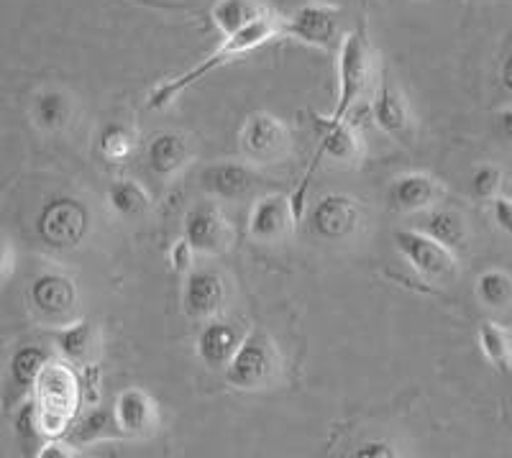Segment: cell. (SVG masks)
<instances>
[{
  "mask_svg": "<svg viewBox=\"0 0 512 458\" xmlns=\"http://www.w3.org/2000/svg\"><path fill=\"white\" fill-rule=\"evenodd\" d=\"M280 34H282V18L277 16V13H269V16L259 18V21H254V24L246 26V29L236 31V34L231 36H223L221 47L210 54V57H205L198 67H192V70L185 72V75L154 87L152 95H149V108H152V111H162V108H167V105L172 103L182 90H187V87H192L195 82H200L205 75H210V72H216L218 67L228 64L231 59L244 57V54L264 47L267 41H272L274 36H280Z\"/></svg>",
  "mask_w": 512,
  "mask_h": 458,
  "instance_id": "6da1fadb",
  "label": "cell"
},
{
  "mask_svg": "<svg viewBox=\"0 0 512 458\" xmlns=\"http://www.w3.org/2000/svg\"><path fill=\"white\" fill-rule=\"evenodd\" d=\"M282 369L280 351L262 328H251L226 366V384L239 392H259L277 382Z\"/></svg>",
  "mask_w": 512,
  "mask_h": 458,
  "instance_id": "7a4b0ae2",
  "label": "cell"
},
{
  "mask_svg": "<svg viewBox=\"0 0 512 458\" xmlns=\"http://www.w3.org/2000/svg\"><path fill=\"white\" fill-rule=\"evenodd\" d=\"M338 72V100L333 108V121H344L349 111L367 93L369 80H372V47H369L364 31H351L344 34V41L338 47L336 59Z\"/></svg>",
  "mask_w": 512,
  "mask_h": 458,
  "instance_id": "3957f363",
  "label": "cell"
},
{
  "mask_svg": "<svg viewBox=\"0 0 512 458\" xmlns=\"http://www.w3.org/2000/svg\"><path fill=\"white\" fill-rule=\"evenodd\" d=\"M36 397H39L36 415H39L41 433L57 438L70 425L80 400V389L70 366L52 361L36 382Z\"/></svg>",
  "mask_w": 512,
  "mask_h": 458,
  "instance_id": "277c9868",
  "label": "cell"
},
{
  "mask_svg": "<svg viewBox=\"0 0 512 458\" xmlns=\"http://www.w3.org/2000/svg\"><path fill=\"white\" fill-rule=\"evenodd\" d=\"M90 223H93V215L82 200L72 195H54L41 205L36 231L47 246L67 251L77 249L88 238Z\"/></svg>",
  "mask_w": 512,
  "mask_h": 458,
  "instance_id": "5b68a950",
  "label": "cell"
},
{
  "mask_svg": "<svg viewBox=\"0 0 512 458\" xmlns=\"http://www.w3.org/2000/svg\"><path fill=\"white\" fill-rule=\"evenodd\" d=\"M395 246L408 261L410 267L431 285H451L459 274V261L456 251L443 246L433 236H428L420 228H402L395 231Z\"/></svg>",
  "mask_w": 512,
  "mask_h": 458,
  "instance_id": "8992f818",
  "label": "cell"
},
{
  "mask_svg": "<svg viewBox=\"0 0 512 458\" xmlns=\"http://www.w3.org/2000/svg\"><path fill=\"white\" fill-rule=\"evenodd\" d=\"M282 34L315 49H338L344 41L341 11L328 3H308L282 21Z\"/></svg>",
  "mask_w": 512,
  "mask_h": 458,
  "instance_id": "52a82bcc",
  "label": "cell"
},
{
  "mask_svg": "<svg viewBox=\"0 0 512 458\" xmlns=\"http://www.w3.org/2000/svg\"><path fill=\"white\" fill-rule=\"evenodd\" d=\"M239 146L246 162L277 164L290 151V128L272 113H254L241 128Z\"/></svg>",
  "mask_w": 512,
  "mask_h": 458,
  "instance_id": "ba28073f",
  "label": "cell"
},
{
  "mask_svg": "<svg viewBox=\"0 0 512 458\" xmlns=\"http://www.w3.org/2000/svg\"><path fill=\"white\" fill-rule=\"evenodd\" d=\"M361 218H364V213H361L359 200L344 195V192H331V195H323L313 205L308 223L310 231L318 238H323V241L344 244V241H349L359 231Z\"/></svg>",
  "mask_w": 512,
  "mask_h": 458,
  "instance_id": "9c48e42d",
  "label": "cell"
},
{
  "mask_svg": "<svg viewBox=\"0 0 512 458\" xmlns=\"http://www.w3.org/2000/svg\"><path fill=\"white\" fill-rule=\"evenodd\" d=\"M31 308L49 323H70L77 310V287L67 274L44 272L29 287Z\"/></svg>",
  "mask_w": 512,
  "mask_h": 458,
  "instance_id": "30bf717a",
  "label": "cell"
},
{
  "mask_svg": "<svg viewBox=\"0 0 512 458\" xmlns=\"http://www.w3.org/2000/svg\"><path fill=\"white\" fill-rule=\"evenodd\" d=\"M185 238L192 244L195 254L218 256L231 249L233 231L223 210L213 203H200L187 210Z\"/></svg>",
  "mask_w": 512,
  "mask_h": 458,
  "instance_id": "8fae6325",
  "label": "cell"
},
{
  "mask_svg": "<svg viewBox=\"0 0 512 458\" xmlns=\"http://www.w3.org/2000/svg\"><path fill=\"white\" fill-rule=\"evenodd\" d=\"M262 182V174L251 167V162H216L200 172V187L210 198L223 200V203H239L249 198Z\"/></svg>",
  "mask_w": 512,
  "mask_h": 458,
  "instance_id": "7c38bea8",
  "label": "cell"
},
{
  "mask_svg": "<svg viewBox=\"0 0 512 458\" xmlns=\"http://www.w3.org/2000/svg\"><path fill=\"white\" fill-rule=\"evenodd\" d=\"M372 118L382 134L392 136L400 144L413 141V113H410L405 95L400 93V87L392 82L390 75L382 77L377 93H374Z\"/></svg>",
  "mask_w": 512,
  "mask_h": 458,
  "instance_id": "4fadbf2b",
  "label": "cell"
},
{
  "mask_svg": "<svg viewBox=\"0 0 512 458\" xmlns=\"http://www.w3.org/2000/svg\"><path fill=\"white\" fill-rule=\"evenodd\" d=\"M226 279L216 269H190L185 277V310L190 318L213 320L226 308Z\"/></svg>",
  "mask_w": 512,
  "mask_h": 458,
  "instance_id": "5bb4252c",
  "label": "cell"
},
{
  "mask_svg": "<svg viewBox=\"0 0 512 458\" xmlns=\"http://www.w3.org/2000/svg\"><path fill=\"white\" fill-rule=\"evenodd\" d=\"M297 226L295 210L285 195H264L249 215V236L259 244H277Z\"/></svg>",
  "mask_w": 512,
  "mask_h": 458,
  "instance_id": "9a60e30c",
  "label": "cell"
},
{
  "mask_svg": "<svg viewBox=\"0 0 512 458\" xmlns=\"http://www.w3.org/2000/svg\"><path fill=\"white\" fill-rule=\"evenodd\" d=\"M113 412H116L121 435H126V438H149L159 425L157 402L144 389H123L116 397Z\"/></svg>",
  "mask_w": 512,
  "mask_h": 458,
  "instance_id": "2e32d148",
  "label": "cell"
},
{
  "mask_svg": "<svg viewBox=\"0 0 512 458\" xmlns=\"http://www.w3.org/2000/svg\"><path fill=\"white\" fill-rule=\"evenodd\" d=\"M315 128H318V159L328 157L331 162L344 164V167H354L364 157V146H361L359 134L351 123L333 121L328 118H315Z\"/></svg>",
  "mask_w": 512,
  "mask_h": 458,
  "instance_id": "e0dca14e",
  "label": "cell"
},
{
  "mask_svg": "<svg viewBox=\"0 0 512 458\" xmlns=\"http://www.w3.org/2000/svg\"><path fill=\"white\" fill-rule=\"evenodd\" d=\"M438 198H441V182L425 172L400 174L390 185V205L397 213H425L438 203Z\"/></svg>",
  "mask_w": 512,
  "mask_h": 458,
  "instance_id": "ac0fdd59",
  "label": "cell"
},
{
  "mask_svg": "<svg viewBox=\"0 0 512 458\" xmlns=\"http://www.w3.org/2000/svg\"><path fill=\"white\" fill-rule=\"evenodd\" d=\"M192 159L190 139L180 131H159L146 144V167L149 172L157 174L159 180H169L177 172L185 169V164Z\"/></svg>",
  "mask_w": 512,
  "mask_h": 458,
  "instance_id": "d6986e66",
  "label": "cell"
},
{
  "mask_svg": "<svg viewBox=\"0 0 512 458\" xmlns=\"http://www.w3.org/2000/svg\"><path fill=\"white\" fill-rule=\"evenodd\" d=\"M49 336H52L59 354L70 361V364L88 366L90 361L95 359V354H98V346H100L98 328H95L90 320H80V323H72V325L64 323L59 325V328H54Z\"/></svg>",
  "mask_w": 512,
  "mask_h": 458,
  "instance_id": "ffe728a7",
  "label": "cell"
},
{
  "mask_svg": "<svg viewBox=\"0 0 512 458\" xmlns=\"http://www.w3.org/2000/svg\"><path fill=\"white\" fill-rule=\"evenodd\" d=\"M241 336L226 320H208L198 336V356L210 369H226L239 348Z\"/></svg>",
  "mask_w": 512,
  "mask_h": 458,
  "instance_id": "44dd1931",
  "label": "cell"
},
{
  "mask_svg": "<svg viewBox=\"0 0 512 458\" xmlns=\"http://www.w3.org/2000/svg\"><path fill=\"white\" fill-rule=\"evenodd\" d=\"M269 13L272 11L259 0H218L216 6L210 8V18L223 36L236 34Z\"/></svg>",
  "mask_w": 512,
  "mask_h": 458,
  "instance_id": "7402d4cb",
  "label": "cell"
},
{
  "mask_svg": "<svg viewBox=\"0 0 512 458\" xmlns=\"http://www.w3.org/2000/svg\"><path fill=\"white\" fill-rule=\"evenodd\" d=\"M420 231H425L428 236L441 241V244L448 246L451 251L464 249L466 238H469V228H466L464 215H461L459 210H451V208L428 210L425 221L420 223Z\"/></svg>",
  "mask_w": 512,
  "mask_h": 458,
  "instance_id": "603a6c76",
  "label": "cell"
},
{
  "mask_svg": "<svg viewBox=\"0 0 512 458\" xmlns=\"http://www.w3.org/2000/svg\"><path fill=\"white\" fill-rule=\"evenodd\" d=\"M72 98L64 90H41L34 98V121L41 131L59 134L72 121Z\"/></svg>",
  "mask_w": 512,
  "mask_h": 458,
  "instance_id": "cb8c5ba5",
  "label": "cell"
},
{
  "mask_svg": "<svg viewBox=\"0 0 512 458\" xmlns=\"http://www.w3.org/2000/svg\"><path fill=\"white\" fill-rule=\"evenodd\" d=\"M479 348H482L484 359L489 364L500 369V372H510L512 366V333L505 325L495 323V320H484L477 331Z\"/></svg>",
  "mask_w": 512,
  "mask_h": 458,
  "instance_id": "d4e9b609",
  "label": "cell"
},
{
  "mask_svg": "<svg viewBox=\"0 0 512 458\" xmlns=\"http://www.w3.org/2000/svg\"><path fill=\"white\" fill-rule=\"evenodd\" d=\"M52 364L49 354L39 346H24L18 348L11 359V382L16 384L21 392H29V389H36V382L44 374V369Z\"/></svg>",
  "mask_w": 512,
  "mask_h": 458,
  "instance_id": "484cf974",
  "label": "cell"
},
{
  "mask_svg": "<svg viewBox=\"0 0 512 458\" xmlns=\"http://www.w3.org/2000/svg\"><path fill=\"white\" fill-rule=\"evenodd\" d=\"M108 205L121 218H139L152 208V200L136 180H116L108 187Z\"/></svg>",
  "mask_w": 512,
  "mask_h": 458,
  "instance_id": "4316f807",
  "label": "cell"
},
{
  "mask_svg": "<svg viewBox=\"0 0 512 458\" xmlns=\"http://www.w3.org/2000/svg\"><path fill=\"white\" fill-rule=\"evenodd\" d=\"M477 297L484 308L507 310L512 305V277L502 269H487L477 279Z\"/></svg>",
  "mask_w": 512,
  "mask_h": 458,
  "instance_id": "83f0119b",
  "label": "cell"
},
{
  "mask_svg": "<svg viewBox=\"0 0 512 458\" xmlns=\"http://www.w3.org/2000/svg\"><path fill=\"white\" fill-rule=\"evenodd\" d=\"M100 154H103L108 162L118 164L123 159L131 157V151H134V134H131V128L126 123H108L100 131Z\"/></svg>",
  "mask_w": 512,
  "mask_h": 458,
  "instance_id": "f1b7e54d",
  "label": "cell"
},
{
  "mask_svg": "<svg viewBox=\"0 0 512 458\" xmlns=\"http://www.w3.org/2000/svg\"><path fill=\"white\" fill-rule=\"evenodd\" d=\"M77 438L80 441H98V438H111V435H121V428H118L116 412H108L103 407L88 412L82 423L77 425Z\"/></svg>",
  "mask_w": 512,
  "mask_h": 458,
  "instance_id": "f546056e",
  "label": "cell"
},
{
  "mask_svg": "<svg viewBox=\"0 0 512 458\" xmlns=\"http://www.w3.org/2000/svg\"><path fill=\"white\" fill-rule=\"evenodd\" d=\"M502 187V172L492 164H482L472 172V195L479 200H495Z\"/></svg>",
  "mask_w": 512,
  "mask_h": 458,
  "instance_id": "4dcf8cb0",
  "label": "cell"
},
{
  "mask_svg": "<svg viewBox=\"0 0 512 458\" xmlns=\"http://www.w3.org/2000/svg\"><path fill=\"white\" fill-rule=\"evenodd\" d=\"M192 256H195V249H192L190 241L182 236L180 241L169 249V264H172V269H175L177 274H187L192 269Z\"/></svg>",
  "mask_w": 512,
  "mask_h": 458,
  "instance_id": "1f68e13d",
  "label": "cell"
},
{
  "mask_svg": "<svg viewBox=\"0 0 512 458\" xmlns=\"http://www.w3.org/2000/svg\"><path fill=\"white\" fill-rule=\"evenodd\" d=\"M354 456H359V458H395V456H400V453L395 451V446H392L390 441H369V443H364V446L356 448Z\"/></svg>",
  "mask_w": 512,
  "mask_h": 458,
  "instance_id": "d6a6232c",
  "label": "cell"
},
{
  "mask_svg": "<svg viewBox=\"0 0 512 458\" xmlns=\"http://www.w3.org/2000/svg\"><path fill=\"white\" fill-rule=\"evenodd\" d=\"M492 213H495L497 226L512 236V200L507 195L505 198H495L492 200Z\"/></svg>",
  "mask_w": 512,
  "mask_h": 458,
  "instance_id": "836d02e7",
  "label": "cell"
},
{
  "mask_svg": "<svg viewBox=\"0 0 512 458\" xmlns=\"http://www.w3.org/2000/svg\"><path fill=\"white\" fill-rule=\"evenodd\" d=\"M72 456H77V451H72L70 443L59 441V438H49V441L39 448V458H72Z\"/></svg>",
  "mask_w": 512,
  "mask_h": 458,
  "instance_id": "e575fe53",
  "label": "cell"
},
{
  "mask_svg": "<svg viewBox=\"0 0 512 458\" xmlns=\"http://www.w3.org/2000/svg\"><path fill=\"white\" fill-rule=\"evenodd\" d=\"M500 82L507 93L512 95V36H510V44H507V52H505V57H502V64H500Z\"/></svg>",
  "mask_w": 512,
  "mask_h": 458,
  "instance_id": "d590c367",
  "label": "cell"
},
{
  "mask_svg": "<svg viewBox=\"0 0 512 458\" xmlns=\"http://www.w3.org/2000/svg\"><path fill=\"white\" fill-rule=\"evenodd\" d=\"M497 123H500L502 136L512 144V108H505V111L497 113Z\"/></svg>",
  "mask_w": 512,
  "mask_h": 458,
  "instance_id": "8d00e7d4",
  "label": "cell"
},
{
  "mask_svg": "<svg viewBox=\"0 0 512 458\" xmlns=\"http://www.w3.org/2000/svg\"><path fill=\"white\" fill-rule=\"evenodd\" d=\"M13 274V246L11 241H6V246H3V282H8Z\"/></svg>",
  "mask_w": 512,
  "mask_h": 458,
  "instance_id": "74e56055",
  "label": "cell"
},
{
  "mask_svg": "<svg viewBox=\"0 0 512 458\" xmlns=\"http://www.w3.org/2000/svg\"><path fill=\"white\" fill-rule=\"evenodd\" d=\"M505 195H507V198L512 200V177H510V180L505 182Z\"/></svg>",
  "mask_w": 512,
  "mask_h": 458,
  "instance_id": "f35d334b",
  "label": "cell"
}]
</instances>
